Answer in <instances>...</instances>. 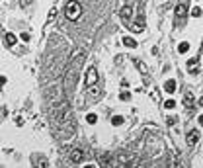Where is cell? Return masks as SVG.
Returning <instances> with one entry per match:
<instances>
[{
	"mask_svg": "<svg viewBox=\"0 0 203 168\" xmlns=\"http://www.w3.org/2000/svg\"><path fill=\"white\" fill-rule=\"evenodd\" d=\"M82 61H84V57H82V51L78 49L76 55L72 57L71 65H68V70H66V75H65V94L66 96H72V92H74L76 80H78V75H80Z\"/></svg>",
	"mask_w": 203,
	"mask_h": 168,
	"instance_id": "1",
	"label": "cell"
},
{
	"mask_svg": "<svg viewBox=\"0 0 203 168\" xmlns=\"http://www.w3.org/2000/svg\"><path fill=\"white\" fill-rule=\"evenodd\" d=\"M80 14H82L80 2H78V0H68V2H66V6H65V16H66V20L76 22V20L80 18Z\"/></svg>",
	"mask_w": 203,
	"mask_h": 168,
	"instance_id": "2",
	"label": "cell"
},
{
	"mask_svg": "<svg viewBox=\"0 0 203 168\" xmlns=\"http://www.w3.org/2000/svg\"><path fill=\"white\" fill-rule=\"evenodd\" d=\"M186 14H188V0H180L176 6V26H184Z\"/></svg>",
	"mask_w": 203,
	"mask_h": 168,
	"instance_id": "3",
	"label": "cell"
},
{
	"mask_svg": "<svg viewBox=\"0 0 203 168\" xmlns=\"http://www.w3.org/2000/svg\"><path fill=\"white\" fill-rule=\"evenodd\" d=\"M92 84H98V70H96V66H90L88 75H86V86H92Z\"/></svg>",
	"mask_w": 203,
	"mask_h": 168,
	"instance_id": "4",
	"label": "cell"
},
{
	"mask_svg": "<svg viewBox=\"0 0 203 168\" xmlns=\"http://www.w3.org/2000/svg\"><path fill=\"white\" fill-rule=\"evenodd\" d=\"M82 159H84V153H82L80 149L71 150V164H78V162H82Z\"/></svg>",
	"mask_w": 203,
	"mask_h": 168,
	"instance_id": "5",
	"label": "cell"
},
{
	"mask_svg": "<svg viewBox=\"0 0 203 168\" xmlns=\"http://www.w3.org/2000/svg\"><path fill=\"white\" fill-rule=\"evenodd\" d=\"M197 141H199V133H197V131H189V133H188V145L195 147V145H197Z\"/></svg>",
	"mask_w": 203,
	"mask_h": 168,
	"instance_id": "6",
	"label": "cell"
},
{
	"mask_svg": "<svg viewBox=\"0 0 203 168\" xmlns=\"http://www.w3.org/2000/svg\"><path fill=\"white\" fill-rule=\"evenodd\" d=\"M86 92H88V96H90V98H98V96H100V86H98V84L86 86Z\"/></svg>",
	"mask_w": 203,
	"mask_h": 168,
	"instance_id": "7",
	"label": "cell"
},
{
	"mask_svg": "<svg viewBox=\"0 0 203 168\" xmlns=\"http://www.w3.org/2000/svg\"><path fill=\"white\" fill-rule=\"evenodd\" d=\"M119 16H121V18L127 22V20L133 16V8H131V6H125V8H121V14H119Z\"/></svg>",
	"mask_w": 203,
	"mask_h": 168,
	"instance_id": "8",
	"label": "cell"
},
{
	"mask_svg": "<svg viewBox=\"0 0 203 168\" xmlns=\"http://www.w3.org/2000/svg\"><path fill=\"white\" fill-rule=\"evenodd\" d=\"M164 90L168 94H174L176 92V80H166V82H164Z\"/></svg>",
	"mask_w": 203,
	"mask_h": 168,
	"instance_id": "9",
	"label": "cell"
},
{
	"mask_svg": "<svg viewBox=\"0 0 203 168\" xmlns=\"http://www.w3.org/2000/svg\"><path fill=\"white\" fill-rule=\"evenodd\" d=\"M16 39H18V37H16V35H14V33H4V43H6V45H8V47H12V45H14V43H16Z\"/></svg>",
	"mask_w": 203,
	"mask_h": 168,
	"instance_id": "10",
	"label": "cell"
},
{
	"mask_svg": "<svg viewBox=\"0 0 203 168\" xmlns=\"http://www.w3.org/2000/svg\"><path fill=\"white\" fill-rule=\"evenodd\" d=\"M123 45H125V47H133V49H135V47H137V41L131 39V37H123Z\"/></svg>",
	"mask_w": 203,
	"mask_h": 168,
	"instance_id": "11",
	"label": "cell"
},
{
	"mask_svg": "<svg viewBox=\"0 0 203 168\" xmlns=\"http://www.w3.org/2000/svg\"><path fill=\"white\" fill-rule=\"evenodd\" d=\"M86 121H88L90 125H94V123L98 121V115H96V113H88V115H86Z\"/></svg>",
	"mask_w": 203,
	"mask_h": 168,
	"instance_id": "12",
	"label": "cell"
},
{
	"mask_svg": "<svg viewBox=\"0 0 203 168\" xmlns=\"http://www.w3.org/2000/svg\"><path fill=\"white\" fill-rule=\"evenodd\" d=\"M188 49H189V43H188V41H182V43H180V47H178L180 53H186Z\"/></svg>",
	"mask_w": 203,
	"mask_h": 168,
	"instance_id": "13",
	"label": "cell"
},
{
	"mask_svg": "<svg viewBox=\"0 0 203 168\" xmlns=\"http://www.w3.org/2000/svg\"><path fill=\"white\" fill-rule=\"evenodd\" d=\"M55 16H57V8H51V10H49V18H47V23H51L53 20H55Z\"/></svg>",
	"mask_w": 203,
	"mask_h": 168,
	"instance_id": "14",
	"label": "cell"
},
{
	"mask_svg": "<svg viewBox=\"0 0 203 168\" xmlns=\"http://www.w3.org/2000/svg\"><path fill=\"white\" fill-rule=\"evenodd\" d=\"M184 102H186V106H188V107H191V106H194V96H191V94H186Z\"/></svg>",
	"mask_w": 203,
	"mask_h": 168,
	"instance_id": "15",
	"label": "cell"
},
{
	"mask_svg": "<svg viewBox=\"0 0 203 168\" xmlns=\"http://www.w3.org/2000/svg\"><path fill=\"white\" fill-rule=\"evenodd\" d=\"M164 107H166V110H174V107H176V102H174V100H166V102H164Z\"/></svg>",
	"mask_w": 203,
	"mask_h": 168,
	"instance_id": "16",
	"label": "cell"
},
{
	"mask_svg": "<svg viewBox=\"0 0 203 168\" xmlns=\"http://www.w3.org/2000/svg\"><path fill=\"white\" fill-rule=\"evenodd\" d=\"M111 123H114V125H121V123H123V117H121V115H114V117H111Z\"/></svg>",
	"mask_w": 203,
	"mask_h": 168,
	"instance_id": "17",
	"label": "cell"
},
{
	"mask_svg": "<svg viewBox=\"0 0 203 168\" xmlns=\"http://www.w3.org/2000/svg\"><path fill=\"white\" fill-rule=\"evenodd\" d=\"M191 16H194V18H199V16H201V8H197V6L191 8Z\"/></svg>",
	"mask_w": 203,
	"mask_h": 168,
	"instance_id": "18",
	"label": "cell"
},
{
	"mask_svg": "<svg viewBox=\"0 0 203 168\" xmlns=\"http://www.w3.org/2000/svg\"><path fill=\"white\" fill-rule=\"evenodd\" d=\"M119 98H121V100H125V102H127V100H131V94H129V92H123L121 96H119Z\"/></svg>",
	"mask_w": 203,
	"mask_h": 168,
	"instance_id": "19",
	"label": "cell"
},
{
	"mask_svg": "<svg viewBox=\"0 0 203 168\" xmlns=\"http://www.w3.org/2000/svg\"><path fill=\"white\" fill-rule=\"evenodd\" d=\"M20 39H22L24 43H28V41H29V33H22V35H20Z\"/></svg>",
	"mask_w": 203,
	"mask_h": 168,
	"instance_id": "20",
	"label": "cell"
},
{
	"mask_svg": "<svg viewBox=\"0 0 203 168\" xmlns=\"http://www.w3.org/2000/svg\"><path fill=\"white\" fill-rule=\"evenodd\" d=\"M197 65V59H189L188 61V66H189V70H191V66H195Z\"/></svg>",
	"mask_w": 203,
	"mask_h": 168,
	"instance_id": "21",
	"label": "cell"
},
{
	"mask_svg": "<svg viewBox=\"0 0 203 168\" xmlns=\"http://www.w3.org/2000/svg\"><path fill=\"white\" fill-rule=\"evenodd\" d=\"M31 4V0H20V6H22V8H25V6H29Z\"/></svg>",
	"mask_w": 203,
	"mask_h": 168,
	"instance_id": "22",
	"label": "cell"
},
{
	"mask_svg": "<svg viewBox=\"0 0 203 168\" xmlns=\"http://www.w3.org/2000/svg\"><path fill=\"white\" fill-rule=\"evenodd\" d=\"M176 123V117H168V125H174Z\"/></svg>",
	"mask_w": 203,
	"mask_h": 168,
	"instance_id": "23",
	"label": "cell"
},
{
	"mask_svg": "<svg viewBox=\"0 0 203 168\" xmlns=\"http://www.w3.org/2000/svg\"><path fill=\"white\" fill-rule=\"evenodd\" d=\"M199 125H203V115H199Z\"/></svg>",
	"mask_w": 203,
	"mask_h": 168,
	"instance_id": "24",
	"label": "cell"
},
{
	"mask_svg": "<svg viewBox=\"0 0 203 168\" xmlns=\"http://www.w3.org/2000/svg\"><path fill=\"white\" fill-rule=\"evenodd\" d=\"M199 106H203V96H201V98H199Z\"/></svg>",
	"mask_w": 203,
	"mask_h": 168,
	"instance_id": "25",
	"label": "cell"
}]
</instances>
